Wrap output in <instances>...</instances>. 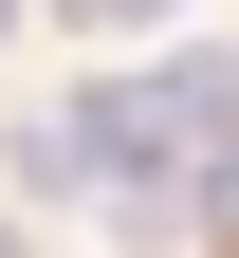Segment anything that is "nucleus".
<instances>
[{"label":"nucleus","mask_w":239,"mask_h":258,"mask_svg":"<svg viewBox=\"0 0 239 258\" xmlns=\"http://www.w3.org/2000/svg\"><path fill=\"white\" fill-rule=\"evenodd\" d=\"M0 258H19V240H0Z\"/></svg>","instance_id":"f03ea898"},{"label":"nucleus","mask_w":239,"mask_h":258,"mask_svg":"<svg viewBox=\"0 0 239 258\" xmlns=\"http://www.w3.org/2000/svg\"><path fill=\"white\" fill-rule=\"evenodd\" d=\"M92 19H166V0H92Z\"/></svg>","instance_id":"f257e3e1"}]
</instances>
